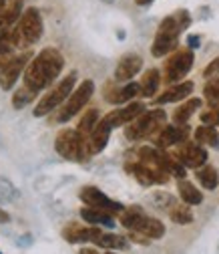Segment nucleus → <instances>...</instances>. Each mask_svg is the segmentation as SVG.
<instances>
[{"mask_svg":"<svg viewBox=\"0 0 219 254\" xmlns=\"http://www.w3.org/2000/svg\"><path fill=\"white\" fill-rule=\"evenodd\" d=\"M8 220H10V216L6 212H0V222H8Z\"/></svg>","mask_w":219,"mask_h":254,"instance_id":"39","label":"nucleus"},{"mask_svg":"<svg viewBox=\"0 0 219 254\" xmlns=\"http://www.w3.org/2000/svg\"><path fill=\"white\" fill-rule=\"evenodd\" d=\"M26 63H30V55H20V57H14L8 65H4L0 69V87L4 91H10L14 87V83L18 81V75L26 69Z\"/></svg>","mask_w":219,"mask_h":254,"instance_id":"14","label":"nucleus"},{"mask_svg":"<svg viewBox=\"0 0 219 254\" xmlns=\"http://www.w3.org/2000/svg\"><path fill=\"white\" fill-rule=\"evenodd\" d=\"M75 81H77V75L71 73L67 79H62L50 93H46L44 97L39 101V105L35 107V117H43L46 113H50L52 109H56L60 103H65L71 93H73V87H75Z\"/></svg>","mask_w":219,"mask_h":254,"instance_id":"6","label":"nucleus"},{"mask_svg":"<svg viewBox=\"0 0 219 254\" xmlns=\"http://www.w3.org/2000/svg\"><path fill=\"white\" fill-rule=\"evenodd\" d=\"M201 121L205 123V125H219V107H215V109H209V111H205V113H201Z\"/></svg>","mask_w":219,"mask_h":254,"instance_id":"35","label":"nucleus"},{"mask_svg":"<svg viewBox=\"0 0 219 254\" xmlns=\"http://www.w3.org/2000/svg\"><path fill=\"white\" fill-rule=\"evenodd\" d=\"M177 188H179V196H181V200H183L185 204L195 206V204H201V202H203V194L199 192V190H197L191 182L181 180Z\"/></svg>","mask_w":219,"mask_h":254,"instance_id":"22","label":"nucleus"},{"mask_svg":"<svg viewBox=\"0 0 219 254\" xmlns=\"http://www.w3.org/2000/svg\"><path fill=\"white\" fill-rule=\"evenodd\" d=\"M101 234L99 228L95 226H81V224H69L65 230H62V236H65L71 244H79V242H95L97 236Z\"/></svg>","mask_w":219,"mask_h":254,"instance_id":"17","label":"nucleus"},{"mask_svg":"<svg viewBox=\"0 0 219 254\" xmlns=\"http://www.w3.org/2000/svg\"><path fill=\"white\" fill-rule=\"evenodd\" d=\"M109 135H111V129L105 125V123H97V127L90 131L88 135V141H87V147H88V153H99L105 149L107 141H109Z\"/></svg>","mask_w":219,"mask_h":254,"instance_id":"19","label":"nucleus"},{"mask_svg":"<svg viewBox=\"0 0 219 254\" xmlns=\"http://www.w3.org/2000/svg\"><path fill=\"white\" fill-rule=\"evenodd\" d=\"M139 91H141V85H137V83H129V85H125L121 91H117L113 97H109V101H113V103H125V101L133 99Z\"/></svg>","mask_w":219,"mask_h":254,"instance_id":"30","label":"nucleus"},{"mask_svg":"<svg viewBox=\"0 0 219 254\" xmlns=\"http://www.w3.org/2000/svg\"><path fill=\"white\" fill-rule=\"evenodd\" d=\"M169 216H171L173 222H177V224H189V222L193 220V214L187 206H173Z\"/></svg>","mask_w":219,"mask_h":254,"instance_id":"32","label":"nucleus"},{"mask_svg":"<svg viewBox=\"0 0 219 254\" xmlns=\"http://www.w3.org/2000/svg\"><path fill=\"white\" fill-rule=\"evenodd\" d=\"M18 10H20V2L16 0V2L10 6V8H4L2 12H0V35L2 33H6L8 30V26L16 20V16H18Z\"/></svg>","mask_w":219,"mask_h":254,"instance_id":"31","label":"nucleus"},{"mask_svg":"<svg viewBox=\"0 0 219 254\" xmlns=\"http://www.w3.org/2000/svg\"><path fill=\"white\" fill-rule=\"evenodd\" d=\"M56 151L65 157V160H73V162H83L88 155V147H87V137L81 135L77 129H65L56 135L54 141Z\"/></svg>","mask_w":219,"mask_h":254,"instance_id":"5","label":"nucleus"},{"mask_svg":"<svg viewBox=\"0 0 219 254\" xmlns=\"http://www.w3.org/2000/svg\"><path fill=\"white\" fill-rule=\"evenodd\" d=\"M197 178L205 190H213L219 184V174L213 166H203L201 170H197Z\"/></svg>","mask_w":219,"mask_h":254,"instance_id":"27","label":"nucleus"},{"mask_svg":"<svg viewBox=\"0 0 219 254\" xmlns=\"http://www.w3.org/2000/svg\"><path fill=\"white\" fill-rule=\"evenodd\" d=\"M191 91H193V83H191V81L179 83V85L167 89V91L161 95V97L157 99V103L163 105V103H175V101H181V99H185V97H189Z\"/></svg>","mask_w":219,"mask_h":254,"instance_id":"21","label":"nucleus"},{"mask_svg":"<svg viewBox=\"0 0 219 254\" xmlns=\"http://www.w3.org/2000/svg\"><path fill=\"white\" fill-rule=\"evenodd\" d=\"M189 135V127L187 125H179V127H173V125H167L161 129L159 137H157V145L159 147H169V145H177V143H183Z\"/></svg>","mask_w":219,"mask_h":254,"instance_id":"18","label":"nucleus"},{"mask_svg":"<svg viewBox=\"0 0 219 254\" xmlns=\"http://www.w3.org/2000/svg\"><path fill=\"white\" fill-rule=\"evenodd\" d=\"M149 2H153V0H137V4H141V6L143 4H149Z\"/></svg>","mask_w":219,"mask_h":254,"instance_id":"40","label":"nucleus"},{"mask_svg":"<svg viewBox=\"0 0 219 254\" xmlns=\"http://www.w3.org/2000/svg\"><path fill=\"white\" fill-rule=\"evenodd\" d=\"M141 113H145V105H143L141 101H133V103H129L127 107L115 109V111L107 113V115L101 119V123H105L109 129H115V127H119V125H127V123L135 121Z\"/></svg>","mask_w":219,"mask_h":254,"instance_id":"12","label":"nucleus"},{"mask_svg":"<svg viewBox=\"0 0 219 254\" xmlns=\"http://www.w3.org/2000/svg\"><path fill=\"white\" fill-rule=\"evenodd\" d=\"M4 2H6V0H0V12L4 10Z\"/></svg>","mask_w":219,"mask_h":254,"instance_id":"41","label":"nucleus"},{"mask_svg":"<svg viewBox=\"0 0 219 254\" xmlns=\"http://www.w3.org/2000/svg\"><path fill=\"white\" fill-rule=\"evenodd\" d=\"M127 170L143 184V186H153V184H167V172L165 170H161V168H155V166H149V164H143V162H139V164H131V166H127Z\"/></svg>","mask_w":219,"mask_h":254,"instance_id":"13","label":"nucleus"},{"mask_svg":"<svg viewBox=\"0 0 219 254\" xmlns=\"http://www.w3.org/2000/svg\"><path fill=\"white\" fill-rule=\"evenodd\" d=\"M92 93H95V83H92L90 79L83 81V83L79 85V89H77L75 93H71V97L65 101V107L60 109L58 121L65 123V121H69L71 117H75V115L88 103V99L92 97Z\"/></svg>","mask_w":219,"mask_h":254,"instance_id":"7","label":"nucleus"},{"mask_svg":"<svg viewBox=\"0 0 219 254\" xmlns=\"http://www.w3.org/2000/svg\"><path fill=\"white\" fill-rule=\"evenodd\" d=\"M65 67V59L56 49H44L41 51L24 69V85L30 89L41 91L46 85H50Z\"/></svg>","mask_w":219,"mask_h":254,"instance_id":"1","label":"nucleus"},{"mask_svg":"<svg viewBox=\"0 0 219 254\" xmlns=\"http://www.w3.org/2000/svg\"><path fill=\"white\" fill-rule=\"evenodd\" d=\"M95 242H97L99 246H103V248H111V250H119V248H125V246H127V242H125L123 236H119V234H107V232H101V234L97 236Z\"/></svg>","mask_w":219,"mask_h":254,"instance_id":"29","label":"nucleus"},{"mask_svg":"<svg viewBox=\"0 0 219 254\" xmlns=\"http://www.w3.org/2000/svg\"><path fill=\"white\" fill-rule=\"evenodd\" d=\"M81 218H83L85 222H88V224H92V226H109V228L115 226L113 214L103 212V210H99V208H90V206L83 208V210H81Z\"/></svg>","mask_w":219,"mask_h":254,"instance_id":"20","label":"nucleus"},{"mask_svg":"<svg viewBox=\"0 0 219 254\" xmlns=\"http://www.w3.org/2000/svg\"><path fill=\"white\" fill-rule=\"evenodd\" d=\"M109 254H111V252H109Z\"/></svg>","mask_w":219,"mask_h":254,"instance_id":"42","label":"nucleus"},{"mask_svg":"<svg viewBox=\"0 0 219 254\" xmlns=\"http://www.w3.org/2000/svg\"><path fill=\"white\" fill-rule=\"evenodd\" d=\"M203 95L211 101V103H217L219 101V79H211L207 81V85L203 87Z\"/></svg>","mask_w":219,"mask_h":254,"instance_id":"34","label":"nucleus"},{"mask_svg":"<svg viewBox=\"0 0 219 254\" xmlns=\"http://www.w3.org/2000/svg\"><path fill=\"white\" fill-rule=\"evenodd\" d=\"M215 73H219V57H217V59H213V61L209 63V67L203 71V75H205V77H211V75H215Z\"/></svg>","mask_w":219,"mask_h":254,"instance_id":"36","label":"nucleus"},{"mask_svg":"<svg viewBox=\"0 0 219 254\" xmlns=\"http://www.w3.org/2000/svg\"><path fill=\"white\" fill-rule=\"evenodd\" d=\"M159 83H161V77H159V71L157 69H151L143 75V81H141V93L143 97H153L155 93L159 89Z\"/></svg>","mask_w":219,"mask_h":254,"instance_id":"23","label":"nucleus"},{"mask_svg":"<svg viewBox=\"0 0 219 254\" xmlns=\"http://www.w3.org/2000/svg\"><path fill=\"white\" fill-rule=\"evenodd\" d=\"M121 222L125 228H129L133 232H141L145 234L147 238H161L165 234V226L157 218H151L147 216L139 206H133V208H127L123 210L121 214Z\"/></svg>","mask_w":219,"mask_h":254,"instance_id":"3","label":"nucleus"},{"mask_svg":"<svg viewBox=\"0 0 219 254\" xmlns=\"http://www.w3.org/2000/svg\"><path fill=\"white\" fill-rule=\"evenodd\" d=\"M18 28H20V35H22L24 45H35V43H39L41 37H43V18H41V12H39L37 8L24 10Z\"/></svg>","mask_w":219,"mask_h":254,"instance_id":"11","label":"nucleus"},{"mask_svg":"<svg viewBox=\"0 0 219 254\" xmlns=\"http://www.w3.org/2000/svg\"><path fill=\"white\" fill-rule=\"evenodd\" d=\"M79 254H99V252H97V250H92V248H83Z\"/></svg>","mask_w":219,"mask_h":254,"instance_id":"38","label":"nucleus"},{"mask_svg":"<svg viewBox=\"0 0 219 254\" xmlns=\"http://www.w3.org/2000/svg\"><path fill=\"white\" fill-rule=\"evenodd\" d=\"M18 196V190L4 178H0V202H12Z\"/></svg>","mask_w":219,"mask_h":254,"instance_id":"33","label":"nucleus"},{"mask_svg":"<svg viewBox=\"0 0 219 254\" xmlns=\"http://www.w3.org/2000/svg\"><path fill=\"white\" fill-rule=\"evenodd\" d=\"M81 200L87 204V206H90V208H99V210H103V212H109V214H123V204H119V202H115V200H111V198H107V194H103L99 188H95V186H87V188H83L81 190Z\"/></svg>","mask_w":219,"mask_h":254,"instance_id":"10","label":"nucleus"},{"mask_svg":"<svg viewBox=\"0 0 219 254\" xmlns=\"http://www.w3.org/2000/svg\"><path fill=\"white\" fill-rule=\"evenodd\" d=\"M193 67V51L187 49V51H177L165 65V81L167 83H177L181 81L187 73L191 71Z\"/></svg>","mask_w":219,"mask_h":254,"instance_id":"9","label":"nucleus"},{"mask_svg":"<svg viewBox=\"0 0 219 254\" xmlns=\"http://www.w3.org/2000/svg\"><path fill=\"white\" fill-rule=\"evenodd\" d=\"M139 155H141V162H143V164L161 168V170H165L167 174H173L175 178H185V168H183V164H181V162H175V157L167 155V153L161 151V149L143 147V149L139 151Z\"/></svg>","mask_w":219,"mask_h":254,"instance_id":"8","label":"nucleus"},{"mask_svg":"<svg viewBox=\"0 0 219 254\" xmlns=\"http://www.w3.org/2000/svg\"><path fill=\"white\" fill-rule=\"evenodd\" d=\"M37 93H39V91L30 89L28 85L20 87V89L14 93V97H12V105H14V109H22V107H26L30 101L37 97Z\"/></svg>","mask_w":219,"mask_h":254,"instance_id":"28","label":"nucleus"},{"mask_svg":"<svg viewBox=\"0 0 219 254\" xmlns=\"http://www.w3.org/2000/svg\"><path fill=\"white\" fill-rule=\"evenodd\" d=\"M97 123H99V111H97V109H88V111L83 115V119L79 121L77 131H79L81 135L88 137V135H90V131L97 127Z\"/></svg>","mask_w":219,"mask_h":254,"instance_id":"26","label":"nucleus"},{"mask_svg":"<svg viewBox=\"0 0 219 254\" xmlns=\"http://www.w3.org/2000/svg\"><path fill=\"white\" fill-rule=\"evenodd\" d=\"M195 139L203 145H211V147H219V133L213 129V125H201L195 131Z\"/></svg>","mask_w":219,"mask_h":254,"instance_id":"25","label":"nucleus"},{"mask_svg":"<svg viewBox=\"0 0 219 254\" xmlns=\"http://www.w3.org/2000/svg\"><path fill=\"white\" fill-rule=\"evenodd\" d=\"M141 65H143V59L139 55H125L115 69V79L117 81H131L141 71Z\"/></svg>","mask_w":219,"mask_h":254,"instance_id":"16","label":"nucleus"},{"mask_svg":"<svg viewBox=\"0 0 219 254\" xmlns=\"http://www.w3.org/2000/svg\"><path fill=\"white\" fill-rule=\"evenodd\" d=\"M177 160L187 166V168H195L199 170L201 166H205L207 162V151L201 147V145H195V143H185L179 147L177 151Z\"/></svg>","mask_w":219,"mask_h":254,"instance_id":"15","label":"nucleus"},{"mask_svg":"<svg viewBox=\"0 0 219 254\" xmlns=\"http://www.w3.org/2000/svg\"><path fill=\"white\" fill-rule=\"evenodd\" d=\"M165 121H167V115H165V111H161V109L145 111V113H141L135 121L129 123V127L125 129V135H127V139H131V141L143 139V137L155 133L157 129H163Z\"/></svg>","mask_w":219,"mask_h":254,"instance_id":"4","label":"nucleus"},{"mask_svg":"<svg viewBox=\"0 0 219 254\" xmlns=\"http://www.w3.org/2000/svg\"><path fill=\"white\" fill-rule=\"evenodd\" d=\"M187 24H189V12L187 10H181L177 14L167 16L159 24L157 37H155V41H153V47H151L153 57H163V55L171 53L173 49H177L179 35H181L183 28H187Z\"/></svg>","mask_w":219,"mask_h":254,"instance_id":"2","label":"nucleus"},{"mask_svg":"<svg viewBox=\"0 0 219 254\" xmlns=\"http://www.w3.org/2000/svg\"><path fill=\"white\" fill-rule=\"evenodd\" d=\"M201 107V99H189V101H185L181 107L175 109L173 113V119L179 123V125H185L187 121H189V117Z\"/></svg>","mask_w":219,"mask_h":254,"instance_id":"24","label":"nucleus"},{"mask_svg":"<svg viewBox=\"0 0 219 254\" xmlns=\"http://www.w3.org/2000/svg\"><path fill=\"white\" fill-rule=\"evenodd\" d=\"M187 45H189V49H197L201 45V41H199V37H189L187 39Z\"/></svg>","mask_w":219,"mask_h":254,"instance_id":"37","label":"nucleus"}]
</instances>
